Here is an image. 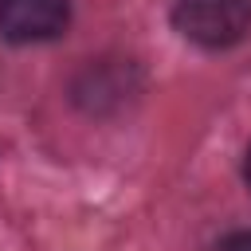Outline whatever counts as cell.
Masks as SVG:
<instances>
[{"mask_svg":"<svg viewBox=\"0 0 251 251\" xmlns=\"http://www.w3.org/2000/svg\"><path fill=\"white\" fill-rule=\"evenodd\" d=\"M173 24L200 47H231L251 31V0H173Z\"/></svg>","mask_w":251,"mask_h":251,"instance_id":"6da1fadb","label":"cell"},{"mask_svg":"<svg viewBox=\"0 0 251 251\" xmlns=\"http://www.w3.org/2000/svg\"><path fill=\"white\" fill-rule=\"evenodd\" d=\"M67 27V0H0V35L8 43L55 39Z\"/></svg>","mask_w":251,"mask_h":251,"instance_id":"7a4b0ae2","label":"cell"},{"mask_svg":"<svg viewBox=\"0 0 251 251\" xmlns=\"http://www.w3.org/2000/svg\"><path fill=\"white\" fill-rule=\"evenodd\" d=\"M216 251H251V231H239V235H227Z\"/></svg>","mask_w":251,"mask_h":251,"instance_id":"3957f363","label":"cell"},{"mask_svg":"<svg viewBox=\"0 0 251 251\" xmlns=\"http://www.w3.org/2000/svg\"><path fill=\"white\" fill-rule=\"evenodd\" d=\"M243 180H247V188H251V149H247V157H243Z\"/></svg>","mask_w":251,"mask_h":251,"instance_id":"277c9868","label":"cell"}]
</instances>
